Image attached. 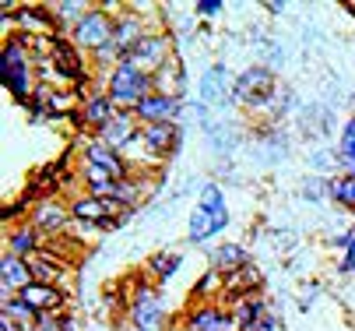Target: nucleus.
Here are the masks:
<instances>
[{"label": "nucleus", "mask_w": 355, "mask_h": 331, "mask_svg": "<svg viewBox=\"0 0 355 331\" xmlns=\"http://www.w3.org/2000/svg\"><path fill=\"white\" fill-rule=\"evenodd\" d=\"M106 92L110 99L116 103V110H137L151 92H155V85H151V74H144L137 64L130 60H120L113 71H106Z\"/></svg>", "instance_id": "obj_4"}, {"label": "nucleus", "mask_w": 355, "mask_h": 331, "mask_svg": "<svg viewBox=\"0 0 355 331\" xmlns=\"http://www.w3.org/2000/svg\"><path fill=\"white\" fill-rule=\"evenodd\" d=\"M81 162H92V166H98V169H106V173H113L116 180L134 176V162H130L123 152L110 148L106 141H98V137H88V141H85V148H81Z\"/></svg>", "instance_id": "obj_14"}, {"label": "nucleus", "mask_w": 355, "mask_h": 331, "mask_svg": "<svg viewBox=\"0 0 355 331\" xmlns=\"http://www.w3.org/2000/svg\"><path fill=\"white\" fill-rule=\"evenodd\" d=\"M28 268H32V282H42V286H60V282L71 275V264L60 254H53L49 247H42L39 254H32L28 257Z\"/></svg>", "instance_id": "obj_17"}, {"label": "nucleus", "mask_w": 355, "mask_h": 331, "mask_svg": "<svg viewBox=\"0 0 355 331\" xmlns=\"http://www.w3.org/2000/svg\"><path fill=\"white\" fill-rule=\"evenodd\" d=\"M46 8H49V18H53V28L60 35H71L92 11V4H85V0H57V4H46Z\"/></svg>", "instance_id": "obj_24"}, {"label": "nucleus", "mask_w": 355, "mask_h": 331, "mask_svg": "<svg viewBox=\"0 0 355 331\" xmlns=\"http://www.w3.org/2000/svg\"><path fill=\"white\" fill-rule=\"evenodd\" d=\"M278 92L282 88H278L275 67H268V64H253L232 78V103L243 110H268Z\"/></svg>", "instance_id": "obj_3"}, {"label": "nucleus", "mask_w": 355, "mask_h": 331, "mask_svg": "<svg viewBox=\"0 0 355 331\" xmlns=\"http://www.w3.org/2000/svg\"><path fill=\"white\" fill-rule=\"evenodd\" d=\"M264 11H268V15H285L288 4H282V0H271V4H264Z\"/></svg>", "instance_id": "obj_40"}, {"label": "nucleus", "mask_w": 355, "mask_h": 331, "mask_svg": "<svg viewBox=\"0 0 355 331\" xmlns=\"http://www.w3.org/2000/svg\"><path fill=\"white\" fill-rule=\"evenodd\" d=\"M193 11H197V18L215 22V18L225 11V4H222V0H197V4H193Z\"/></svg>", "instance_id": "obj_36"}, {"label": "nucleus", "mask_w": 355, "mask_h": 331, "mask_svg": "<svg viewBox=\"0 0 355 331\" xmlns=\"http://www.w3.org/2000/svg\"><path fill=\"white\" fill-rule=\"evenodd\" d=\"M98 141H106L110 148H116V152H127V148H134L137 141H141V124H137V117L130 113V110H120L103 130L95 134Z\"/></svg>", "instance_id": "obj_16"}, {"label": "nucleus", "mask_w": 355, "mask_h": 331, "mask_svg": "<svg viewBox=\"0 0 355 331\" xmlns=\"http://www.w3.org/2000/svg\"><path fill=\"white\" fill-rule=\"evenodd\" d=\"M264 289V275H261V268L257 264H243L239 271H232V275H225V296L229 300H239V296H253V293H261Z\"/></svg>", "instance_id": "obj_25"}, {"label": "nucleus", "mask_w": 355, "mask_h": 331, "mask_svg": "<svg viewBox=\"0 0 355 331\" xmlns=\"http://www.w3.org/2000/svg\"><path fill=\"white\" fill-rule=\"evenodd\" d=\"M46 247V236L32 226V222H18V226H8V232H4V251L8 254H18V257H32V254H39Z\"/></svg>", "instance_id": "obj_18"}, {"label": "nucleus", "mask_w": 355, "mask_h": 331, "mask_svg": "<svg viewBox=\"0 0 355 331\" xmlns=\"http://www.w3.org/2000/svg\"><path fill=\"white\" fill-rule=\"evenodd\" d=\"M71 219H74V226H85V229H95V232H113V229L127 226L130 212H123L110 198L81 194V198L71 201Z\"/></svg>", "instance_id": "obj_6"}, {"label": "nucleus", "mask_w": 355, "mask_h": 331, "mask_svg": "<svg viewBox=\"0 0 355 331\" xmlns=\"http://www.w3.org/2000/svg\"><path fill=\"white\" fill-rule=\"evenodd\" d=\"M32 331H81V321L71 310H64V314H39Z\"/></svg>", "instance_id": "obj_32"}, {"label": "nucleus", "mask_w": 355, "mask_h": 331, "mask_svg": "<svg viewBox=\"0 0 355 331\" xmlns=\"http://www.w3.org/2000/svg\"><path fill=\"white\" fill-rule=\"evenodd\" d=\"M173 331H183V328H173Z\"/></svg>", "instance_id": "obj_41"}, {"label": "nucleus", "mask_w": 355, "mask_h": 331, "mask_svg": "<svg viewBox=\"0 0 355 331\" xmlns=\"http://www.w3.org/2000/svg\"><path fill=\"white\" fill-rule=\"evenodd\" d=\"M205 296H225V275L208 268L205 275L197 278V286H193V300L197 303H205Z\"/></svg>", "instance_id": "obj_33"}, {"label": "nucleus", "mask_w": 355, "mask_h": 331, "mask_svg": "<svg viewBox=\"0 0 355 331\" xmlns=\"http://www.w3.org/2000/svg\"><path fill=\"white\" fill-rule=\"evenodd\" d=\"M183 113H187V103H183V99L159 96V92H151V96L134 110V117H137L141 127H151V124H180Z\"/></svg>", "instance_id": "obj_15"}, {"label": "nucleus", "mask_w": 355, "mask_h": 331, "mask_svg": "<svg viewBox=\"0 0 355 331\" xmlns=\"http://www.w3.org/2000/svg\"><path fill=\"white\" fill-rule=\"evenodd\" d=\"M229 205H225V194L218 183H205L197 194V205L190 212V222H187V240L190 244H208L215 236H222L229 229Z\"/></svg>", "instance_id": "obj_2"}, {"label": "nucleus", "mask_w": 355, "mask_h": 331, "mask_svg": "<svg viewBox=\"0 0 355 331\" xmlns=\"http://www.w3.org/2000/svg\"><path fill=\"white\" fill-rule=\"evenodd\" d=\"M299 194H302V201L320 205L324 198H331V176H324V173L306 176V180H302V187H299Z\"/></svg>", "instance_id": "obj_34"}, {"label": "nucleus", "mask_w": 355, "mask_h": 331, "mask_svg": "<svg viewBox=\"0 0 355 331\" xmlns=\"http://www.w3.org/2000/svg\"><path fill=\"white\" fill-rule=\"evenodd\" d=\"M155 28H162L159 22H151V18H144L141 11H134L130 4L113 18V50L120 53V60H127L134 50H137V42L148 35V32H155Z\"/></svg>", "instance_id": "obj_8"}, {"label": "nucleus", "mask_w": 355, "mask_h": 331, "mask_svg": "<svg viewBox=\"0 0 355 331\" xmlns=\"http://www.w3.org/2000/svg\"><path fill=\"white\" fill-rule=\"evenodd\" d=\"M0 331H32V328L15 321V317H8V314H0Z\"/></svg>", "instance_id": "obj_37"}, {"label": "nucleus", "mask_w": 355, "mask_h": 331, "mask_svg": "<svg viewBox=\"0 0 355 331\" xmlns=\"http://www.w3.org/2000/svg\"><path fill=\"white\" fill-rule=\"evenodd\" d=\"M173 53H176V35L166 32V28H155V32H148V35L137 42V50H134L127 60L137 64L144 74H155Z\"/></svg>", "instance_id": "obj_10"}, {"label": "nucleus", "mask_w": 355, "mask_h": 331, "mask_svg": "<svg viewBox=\"0 0 355 331\" xmlns=\"http://www.w3.org/2000/svg\"><path fill=\"white\" fill-rule=\"evenodd\" d=\"M331 201H334L341 212H355V176H352V173L331 176Z\"/></svg>", "instance_id": "obj_30"}, {"label": "nucleus", "mask_w": 355, "mask_h": 331, "mask_svg": "<svg viewBox=\"0 0 355 331\" xmlns=\"http://www.w3.org/2000/svg\"><path fill=\"white\" fill-rule=\"evenodd\" d=\"M200 103L205 106H229L232 103V81L225 74V64H215L200 78Z\"/></svg>", "instance_id": "obj_22"}, {"label": "nucleus", "mask_w": 355, "mask_h": 331, "mask_svg": "<svg viewBox=\"0 0 355 331\" xmlns=\"http://www.w3.org/2000/svg\"><path fill=\"white\" fill-rule=\"evenodd\" d=\"M25 286H32L28 261L4 251V257H0V289H4V293H21Z\"/></svg>", "instance_id": "obj_23"}, {"label": "nucleus", "mask_w": 355, "mask_h": 331, "mask_svg": "<svg viewBox=\"0 0 355 331\" xmlns=\"http://www.w3.org/2000/svg\"><path fill=\"white\" fill-rule=\"evenodd\" d=\"M331 159H338V155H327V152H320V148H317V152H313V159H310V162H313V166H317V169H327V166H331Z\"/></svg>", "instance_id": "obj_39"}, {"label": "nucleus", "mask_w": 355, "mask_h": 331, "mask_svg": "<svg viewBox=\"0 0 355 331\" xmlns=\"http://www.w3.org/2000/svg\"><path fill=\"white\" fill-rule=\"evenodd\" d=\"M183 124H151V127H141V141L137 145L148 152V159L155 162H169L180 148H183Z\"/></svg>", "instance_id": "obj_9"}, {"label": "nucleus", "mask_w": 355, "mask_h": 331, "mask_svg": "<svg viewBox=\"0 0 355 331\" xmlns=\"http://www.w3.org/2000/svg\"><path fill=\"white\" fill-rule=\"evenodd\" d=\"M78 180L85 183V194H95V198H113L116 183H120L113 173L98 169V166H92V162H81V166H78Z\"/></svg>", "instance_id": "obj_26"}, {"label": "nucleus", "mask_w": 355, "mask_h": 331, "mask_svg": "<svg viewBox=\"0 0 355 331\" xmlns=\"http://www.w3.org/2000/svg\"><path fill=\"white\" fill-rule=\"evenodd\" d=\"M183 331H239L236 328V317H232V307L229 303H193L183 321H180Z\"/></svg>", "instance_id": "obj_11"}, {"label": "nucleus", "mask_w": 355, "mask_h": 331, "mask_svg": "<svg viewBox=\"0 0 355 331\" xmlns=\"http://www.w3.org/2000/svg\"><path fill=\"white\" fill-rule=\"evenodd\" d=\"M0 85H4V92L18 106L32 103V92L39 81H35V64H32V53H28L21 32L8 35L4 46H0Z\"/></svg>", "instance_id": "obj_1"}, {"label": "nucleus", "mask_w": 355, "mask_h": 331, "mask_svg": "<svg viewBox=\"0 0 355 331\" xmlns=\"http://www.w3.org/2000/svg\"><path fill=\"white\" fill-rule=\"evenodd\" d=\"M232 307V317H236V328L239 331H257V324L271 314V303L264 293H253V296H239V300H225Z\"/></svg>", "instance_id": "obj_20"}, {"label": "nucleus", "mask_w": 355, "mask_h": 331, "mask_svg": "<svg viewBox=\"0 0 355 331\" xmlns=\"http://www.w3.org/2000/svg\"><path fill=\"white\" fill-rule=\"evenodd\" d=\"M0 314H8V317H15V321H21V324H28V328H32L35 317H39L18 293H4V289H0Z\"/></svg>", "instance_id": "obj_31"}, {"label": "nucleus", "mask_w": 355, "mask_h": 331, "mask_svg": "<svg viewBox=\"0 0 355 331\" xmlns=\"http://www.w3.org/2000/svg\"><path fill=\"white\" fill-rule=\"evenodd\" d=\"M116 113H120V110H116V103L110 99V92H106V88H88V92H85V99H81V110H78V127L98 134V130H103Z\"/></svg>", "instance_id": "obj_13"}, {"label": "nucleus", "mask_w": 355, "mask_h": 331, "mask_svg": "<svg viewBox=\"0 0 355 331\" xmlns=\"http://www.w3.org/2000/svg\"><path fill=\"white\" fill-rule=\"evenodd\" d=\"M338 159V169L341 173H352L355 176V113L345 120V127H341V137H338V152H334Z\"/></svg>", "instance_id": "obj_29"}, {"label": "nucleus", "mask_w": 355, "mask_h": 331, "mask_svg": "<svg viewBox=\"0 0 355 331\" xmlns=\"http://www.w3.org/2000/svg\"><path fill=\"white\" fill-rule=\"evenodd\" d=\"M78 50L85 53V57H95L98 50H106V46H113V15L110 11H103L98 4H92V11L85 15V22L67 35Z\"/></svg>", "instance_id": "obj_7"}, {"label": "nucleus", "mask_w": 355, "mask_h": 331, "mask_svg": "<svg viewBox=\"0 0 355 331\" xmlns=\"http://www.w3.org/2000/svg\"><path fill=\"white\" fill-rule=\"evenodd\" d=\"M257 331H282V321H278V314L271 310V314H268V317L257 324Z\"/></svg>", "instance_id": "obj_38"}, {"label": "nucleus", "mask_w": 355, "mask_h": 331, "mask_svg": "<svg viewBox=\"0 0 355 331\" xmlns=\"http://www.w3.org/2000/svg\"><path fill=\"white\" fill-rule=\"evenodd\" d=\"M183 268V254L180 251H159L148 257V275L155 278V286H166V282Z\"/></svg>", "instance_id": "obj_28"}, {"label": "nucleus", "mask_w": 355, "mask_h": 331, "mask_svg": "<svg viewBox=\"0 0 355 331\" xmlns=\"http://www.w3.org/2000/svg\"><path fill=\"white\" fill-rule=\"evenodd\" d=\"M338 275H355V226L348 229V247L341 251V261H338Z\"/></svg>", "instance_id": "obj_35"}, {"label": "nucleus", "mask_w": 355, "mask_h": 331, "mask_svg": "<svg viewBox=\"0 0 355 331\" xmlns=\"http://www.w3.org/2000/svg\"><path fill=\"white\" fill-rule=\"evenodd\" d=\"M28 222L46 236V240H57V236H64V232L74 226V219H71V205H64L60 198H39V201L32 205Z\"/></svg>", "instance_id": "obj_12"}, {"label": "nucleus", "mask_w": 355, "mask_h": 331, "mask_svg": "<svg viewBox=\"0 0 355 331\" xmlns=\"http://www.w3.org/2000/svg\"><path fill=\"white\" fill-rule=\"evenodd\" d=\"M243 264H250V254H246L243 244H218V247L211 251V268L222 271V275H232V271H239Z\"/></svg>", "instance_id": "obj_27"}, {"label": "nucleus", "mask_w": 355, "mask_h": 331, "mask_svg": "<svg viewBox=\"0 0 355 331\" xmlns=\"http://www.w3.org/2000/svg\"><path fill=\"white\" fill-rule=\"evenodd\" d=\"M35 314H64L67 310V293L60 286H42V282H32L18 293Z\"/></svg>", "instance_id": "obj_19"}, {"label": "nucleus", "mask_w": 355, "mask_h": 331, "mask_svg": "<svg viewBox=\"0 0 355 331\" xmlns=\"http://www.w3.org/2000/svg\"><path fill=\"white\" fill-rule=\"evenodd\" d=\"M151 85H155L159 96H173V99H183L187 92V71H183V60L180 53H173L155 74H151Z\"/></svg>", "instance_id": "obj_21"}, {"label": "nucleus", "mask_w": 355, "mask_h": 331, "mask_svg": "<svg viewBox=\"0 0 355 331\" xmlns=\"http://www.w3.org/2000/svg\"><path fill=\"white\" fill-rule=\"evenodd\" d=\"M127 317H130L134 331H166L169 307H166V296L155 282H137L134 286L130 303H127Z\"/></svg>", "instance_id": "obj_5"}]
</instances>
